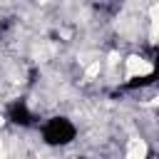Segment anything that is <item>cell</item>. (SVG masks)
I'll use <instances>...</instances> for the list:
<instances>
[{"label":"cell","mask_w":159,"mask_h":159,"mask_svg":"<svg viewBox=\"0 0 159 159\" xmlns=\"http://www.w3.org/2000/svg\"><path fill=\"white\" fill-rule=\"evenodd\" d=\"M154 72V62L152 60H147L144 55H137V52H132V55H127L124 60H122V77L124 80H144V77H149Z\"/></svg>","instance_id":"6da1fadb"},{"label":"cell","mask_w":159,"mask_h":159,"mask_svg":"<svg viewBox=\"0 0 159 159\" xmlns=\"http://www.w3.org/2000/svg\"><path fill=\"white\" fill-rule=\"evenodd\" d=\"M149 157V144L142 137H129L124 144V159H147Z\"/></svg>","instance_id":"7a4b0ae2"},{"label":"cell","mask_w":159,"mask_h":159,"mask_svg":"<svg viewBox=\"0 0 159 159\" xmlns=\"http://www.w3.org/2000/svg\"><path fill=\"white\" fill-rule=\"evenodd\" d=\"M0 159H7V147H5V139H0Z\"/></svg>","instance_id":"3957f363"}]
</instances>
